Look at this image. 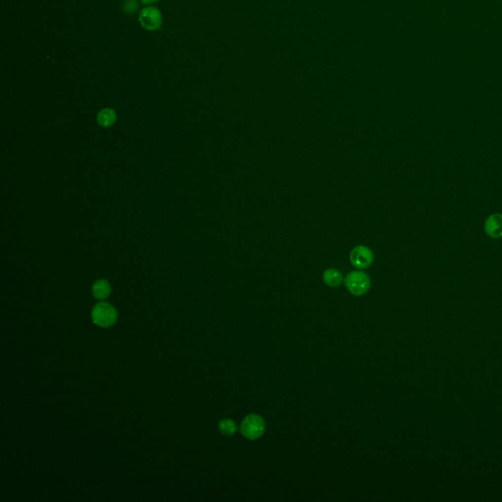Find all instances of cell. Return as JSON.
Here are the masks:
<instances>
[{
    "instance_id": "obj_1",
    "label": "cell",
    "mask_w": 502,
    "mask_h": 502,
    "mask_svg": "<svg viewBox=\"0 0 502 502\" xmlns=\"http://www.w3.org/2000/svg\"><path fill=\"white\" fill-rule=\"evenodd\" d=\"M344 285L351 294L361 296L369 291L371 287V279L362 271H353L345 277Z\"/></svg>"
},
{
    "instance_id": "obj_2",
    "label": "cell",
    "mask_w": 502,
    "mask_h": 502,
    "mask_svg": "<svg viewBox=\"0 0 502 502\" xmlns=\"http://www.w3.org/2000/svg\"><path fill=\"white\" fill-rule=\"evenodd\" d=\"M266 429L264 419L258 414H249L241 423L240 430L244 437L250 440H255L261 437Z\"/></svg>"
},
{
    "instance_id": "obj_3",
    "label": "cell",
    "mask_w": 502,
    "mask_h": 502,
    "mask_svg": "<svg viewBox=\"0 0 502 502\" xmlns=\"http://www.w3.org/2000/svg\"><path fill=\"white\" fill-rule=\"evenodd\" d=\"M91 317L96 326L100 328H109L117 321L118 314L112 305L106 302H100L94 306Z\"/></svg>"
},
{
    "instance_id": "obj_4",
    "label": "cell",
    "mask_w": 502,
    "mask_h": 502,
    "mask_svg": "<svg viewBox=\"0 0 502 502\" xmlns=\"http://www.w3.org/2000/svg\"><path fill=\"white\" fill-rule=\"evenodd\" d=\"M140 24L147 31H157L162 25V15L160 11L153 6L143 8L139 16Z\"/></svg>"
},
{
    "instance_id": "obj_5",
    "label": "cell",
    "mask_w": 502,
    "mask_h": 502,
    "mask_svg": "<svg viewBox=\"0 0 502 502\" xmlns=\"http://www.w3.org/2000/svg\"><path fill=\"white\" fill-rule=\"evenodd\" d=\"M351 264L357 269H366L370 267L374 261L372 251L365 246L355 247L349 255Z\"/></svg>"
},
{
    "instance_id": "obj_6",
    "label": "cell",
    "mask_w": 502,
    "mask_h": 502,
    "mask_svg": "<svg viewBox=\"0 0 502 502\" xmlns=\"http://www.w3.org/2000/svg\"><path fill=\"white\" fill-rule=\"evenodd\" d=\"M487 234L495 239L502 237V215L496 214L491 216L485 226Z\"/></svg>"
},
{
    "instance_id": "obj_7",
    "label": "cell",
    "mask_w": 502,
    "mask_h": 502,
    "mask_svg": "<svg viewBox=\"0 0 502 502\" xmlns=\"http://www.w3.org/2000/svg\"><path fill=\"white\" fill-rule=\"evenodd\" d=\"M111 293V286L106 280H98L92 286V294L97 299H105Z\"/></svg>"
},
{
    "instance_id": "obj_8",
    "label": "cell",
    "mask_w": 502,
    "mask_h": 502,
    "mask_svg": "<svg viewBox=\"0 0 502 502\" xmlns=\"http://www.w3.org/2000/svg\"><path fill=\"white\" fill-rule=\"evenodd\" d=\"M117 115L114 110L110 108L102 109L97 115V122L103 128H109L115 124Z\"/></svg>"
},
{
    "instance_id": "obj_9",
    "label": "cell",
    "mask_w": 502,
    "mask_h": 502,
    "mask_svg": "<svg viewBox=\"0 0 502 502\" xmlns=\"http://www.w3.org/2000/svg\"><path fill=\"white\" fill-rule=\"evenodd\" d=\"M324 282L330 287H338L342 283V275L335 269H328L323 274Z\"/></svg>"
},
{
    "instance_id": "obj_10",
    "label": "cell",
    "mask_w": 502,
    "mask_h": 502,
    "mask_svg": "<svg viewBox=\"0 0 502 502\" xmlns=\"http://www.w3.org/2000/svg\"><path fill=\"white\" fill-rule=\"evenodd\" d=\"M219 430L225 435H234L238 430V426L232 419H223L219 423Z\"/></svg>"
},
{
    "instance_id": "obj_11",
    "label": "cell",
    "mask_w": 502,
    "mask_h": 502,
    "mask_svg": "<svg viewBox=\"0 0 502 502\" xmlns=\"http://www.w3.org/2000/svg\"><path fill=\"white\" fill-rule=\"evenodd\" d=\"M139 9V3L137 0H125L123 3V10L127 15L134 14Z\"/></svg>"
},
{
    "instance_id": "obj_12",
    "label": "cell",
    "mask_w": 502,
    "mask_h": 502,
    "mask_svg": "<svg viewBox=\"0 0 502 502\" xmlns=\"http://www.w3.org/2000/svg\"><path fill=\"white\" fill-rule=\"evenodd\" d=\"M157 1H159V0H142V2L143 4H153V3L157 2Z\"/></svg>"
}]
</instances>
